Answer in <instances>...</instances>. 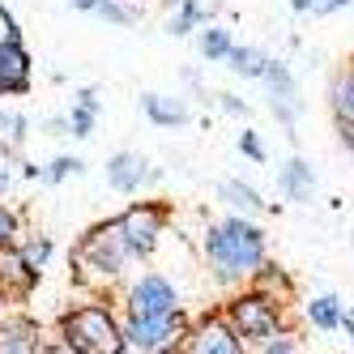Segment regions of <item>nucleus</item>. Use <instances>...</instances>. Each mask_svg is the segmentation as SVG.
<instances>
[{
  "label": "nucleus",
  "mask_w": 354,
  "mask_h": 354,
  "mask_svg": "<svg viewBox=\"0 0 354 354\" xmlns=\"http://www.w3.org/2000/svg\"><path fill=\"white\" fill-rule=\"evenodd\" d=\"M342 137H346V145L354 149V120H342Z\"/></svg>",
  "instance_id": "obj_28"
},
{
  "label": "nucleus",
  "mask_w": 354,
  "mask_h": 354,
  "mask_svg": "<svg viewBox=\"0 0 354 354\" xmlns=\"http://www.w3.org/2000/svg\"><path fill=\"white\" fill-rule=\"evenodd\" d=\"M30 277H35V269L26 265V257H17V252H5V248H0V290L21 295V290L30 286Z\"/></svg>",
  "instance_id": "obj_10"
},
{
  "label": "nucleus",
  "mask_w": 354,
  "mask_h": 354,
  "mask_svg": "<svg viewBox=\"0 0 354 354\" xmlns=\"http://www.w3.org/2000/svg\"><path fill=\"white\" fill-rule=\"evenodd\" d=\"M129 252L133 248H129V239H124L120 222H115V226H103V231L90 235V243L82 252V265H94V269H103V273H120V265H124Z\"/></svg>",
  "instance_id": "obj_3"
},
{
  "label": "nucleus",
  "mask_w": 354,
  "mask_h": 354,
  "mask_svg": "<svg viewBox=\"0 0 354 354\" xmlns=\"http://www.w3.org/2000/svg\"><path fill=\"white\" fill-rule=\"evenodd\" d=\"M26 86H30V60H26V52L17 47V39L0 43V90L21 94Z\"/></svg>",
  "instance_id": "obj_8"
},
{
  "label": "nucleus",
  "mask_w": 354,
  "mask_h": 354,
  "mask_svg": "<svg viewBox=\"0 0 354 354\" xmlns=\"http://www.w3.org/2000/svg\"><path fill=\"white\" fill-rule=\"evenodd\" d=\"M167 312H175V290L162 277H145L133 290V316H167Z\"/></svg>",
  "instance_id": "obj_7"
},
{
  "label": "nucleus",
  "mask_w": 354,
  "mask_h": 354,
  "mask_svg": "<svg viewBox=\"0 0 354 354\" xmlns=\"http://www.w3.org/2000/svg\"><path fill=\"white\" fill-rule=\"evenodd\" d=\"M222 196H231V205H243V209H261V196L243 188V184H222Z\"/></svg>",
  "instance_id": "obj_18"
},
{
  "label": "nucleus",
  "mask_w": 354,
  "mask_h": 354,
  "mask_svg": "<svg viewBox=\"0 0 354 354\" xmlns=\"http://www.w3.org/2000/svg\"><path fill=\"white\" fill-rule=\"evenodd\" d=\"M312 324H320V328H337L342 324V312H337V299H316L312 303Z\"/></svg>",
  "instance_id": "obj_16"
},
{
  "label": "nucleus",
  "mask_w": 354,
  "mask_h": 354,
  "mask_svg": "<svg viewBox=\"0 0 354 354\" xmlns=\"http://www.w3.org/2000/svg\"><path fill=\"white\" fill-rule=\"evenodd\" d=\"M158 226H162V214L149 209V205H133L129 214L120 218V231H124V239H129L133 252H149V248H154Z\"/></svg>",
  "instance_id": "obj_6"
},
{
  "label": "nucleus",
  "mask_w": 354,
  "mask_h": 354,
  "mask_svg": "<svg viewBox=\"0 0 354 354\" xmlns=\"http://www.w3.org/2000/svg\"><path fill=\"white\" fill-rule=\"evenodd\" d=\"M201 52H205L209 60H222L226 52H231V39H226V30H205V39H201Z\"/></svg>",
  "instance_id": "obj_17"
},
{
  "label": "nucleus",
  "mask_w": 354,
  "mask_h": 354,
  "mask_svg": "<svg viewBox=\"0 0 354 354\" xmlns=\"http://www.w3.org/2000/svg\"><path fill=\"white\" fill-rule=\"evenodd\" d=\"M145 111H149V120H158V124H184L188 120L184 103H167L162 94H145Z\"/></svg>",
  "instance_id": "obj_15"
},
{
  "label": "nucleus",
  "mask_w": 354,
  "mask_h": 354,
  "mask_svg": "<svg viewBox=\"0 0 354 354\" xmlns=\"http://www.w3.org/2000/svg\"><path fill=\"white\" fill-rule=\"evenodd\" d=\"M64 333H68V346L82 350V354H115V350H124V333L115 328V320L103 308L73 312L64 320Z\"/></svg>",
  "instance_id": "obj_2"
},
{
  "label": "nucleus",
  "mask_w": 354,
  "mask_h": 354,
  "mask_svg": "<svg viewBox=\"0 0 354 354\" xmlns=\"http://www.w3.org/2000/svg\"><path fill=\"white\" fill-rule=\"evenodd\" d=\"M90 124H94V107L82 103L77 111H73V133H77V137H90Z\"/></svg>",
  "instance_id": "obj_21"
},
{
  "label": "nucleus",
  "mask_w": 354,
  "mask_h": 354,
  "mask_svg": "<svg viewBox=\"0 0 354 354\" xmlns=\"http://www.w3.org/2000/svg\"><path fill=\"white\" fill-rule=\"evenodd\" d=\"M205 252H209V265L218 269V277H243V273H257L265 261V243L261 231L248 222H222L205 235Z\"/></svg>",
  "instance_id": "obj_1"
},
{
  "label": "nucleus",
  "mask_w": 354,
  "mask_h": 354,
  "mask_svg": "<svg viewBox=\"0 0 354 354\" xmlns=\"http://www.w3.org/2000/svg\"><path fill=\"white\" fill-rule=\"evenodd\" d=\"M192 21H201V9H196V5H184V9H180V17H171V30H175V35H184Z\"/></svg>",
  "instance_id": "obj_22"
},
{
  "label": "nucleus",
  "mask_w": 354,
  "mask_h": 354,
  "mask_svg": "<svg viewBox=\"0 0 354 354\" xmlns=\"http://www.w3.org/2000/svg\"><path fill=\"white\" fill-rule=\"evenodd\" d=\"M196 354H235L239 350V342L231 337V328L226 324H218V320H209V324H201L196 333H192V342H188Z\"/></svg>",
  "instance_id": "obj_9"
},
{
  "label": "nucleus",
  "mask_w": 354,
  "mask_h": 354,
  "mask_svg": "<svg viewBox=\"0 0 354 354\" xmlns=\"http://www.w3.org/2000/svg\"><path fill=\"white\" fill-rule=\"evenodd\" d=\"M5 188H9V175H5V171H0V192H5Z\"/></svg>",
  "instance_id": "obj_30"
},
{
  "label": "nucleus",
  "mask_w": 354,
  "mask_h": 354,
  "mask_svg": "<svg viewBox=\"0 0 354 354\" xmlns=\"http://www.w3.org/2000/svg\"><path fill=\"white\" fill-rule=\"evenodd\" d=\"M77 167H82V162H73V158H60L52 171H47V180H64V175H68V171H77Z\"/></svg>",
  "instance_id": "obj_25"
},
{
  "label": "nucleus",
  "mask_w": 354,
  "mask_h": 354,
  "mask_svg": "<svg viewBox=\"0 0 354 354\" xmlns=\"http://www.w3.org/2000/svg\"><path fill=\"white\" fill-rule=\"evenodd\" d=\"M282 188H286L295 201H312V188H316V180H312V167L295 158V162L282 171Z\"/></svg>",
  "instance_id": "obj_13"
},
{
  "label": "nucleus",
  "mask_w": 354,
  "mask_h": 354,
  "mask_svg": "<svg viewBox=\"0 0 354 354\" xmlns=\"http://www.w3.org/2000/svg\"><path fill=\"white\" fill-rule=\"evenodd\" d=\"M226 56H231V68L243 73V77H265V64H269V60L257 52V47H231Z\"/></svg>",
  "instance_id": "obj_14"
},
{
  "label": "nucleus",
  "mask_w": 354,
  "mask_h": 354,
  "mask_svg": "<svg viewBox=\"0 0 354 354\" xmlns=\"http://www.w3.org/2000/svg\"><path fill=\"white\" fill-rule=\"evenodd\" d=\"M231 324L239 328L243 337H269V333H273V324H277L273 303H269V299H261V295L231 303Z\"/></svg>",
  "instance_id": "obj_5"
},
{
  "label": "nucleus",
  "mask_w": 354,
  "mask_h": 354,
  "mask_svg": "<svg viewBox=\"0 0 354 354\" xmlns=\"http://www.w3.org/2000/svg\"><path fill=\"white\" fill-rule=\"evenodd\" d=\"M47 252H52V243H47V239H39V243H30V248H26V265H30L35 273H39V265L47 261Z\"/></svg>",
  "instance_id": "obj_23"
},
{
  "label": "nucleus",
  "mask_w": 354,
  "mask_h": 354,
  "mask_svg": "<svg viewBox=\"0 0 354 354\" xmlns=\"http://www.w3.org/2000/svg\"><path fill=\"white\" fill-rule=\"evenodd\" d=\"M39 328L30 320H9V324H0V350H35L39 342Z\"/></svg>",
  "instance_id": "obj_12"
},
{
  "label": "nucleus",
  "mask_w": 354,
  "mask_h": 354,
  "mask_svg": "<svg viewBox=\"0 0 354 354\" xmlns=\"http://www.w3.org/2000/svg\"><path fill=\"white\" fill-rule=\"evenodd\" d=\"M239 145H243V149H248V154H252V158H257V162L265 158V149H261V141H257V137H252V133H243V141H239Z\"/></svg>",
  "instance_id": "obj_26"
},
{
  "label": "nucleus",
  "mask_w": 354,
  "mask_h": 354,
  "mask_svg": "<svg viewBox=\"0 0 354 354\" xmlns=\"http://www.w3.org/2000/svg\"><path fill=\"white\" fill-rule=\"evenodd\" d=\"M107 180L120 188V192H133L141 180H145V162L137 154H115L111 167H107Z\"/></svg>",
  "instance_id": "obj_11"
},
{
  "label": "nucleus",
  "mask_w": 354,
  "mask_h": 354,
  "mask_svg": "<svg viewBox=\"0 0 354 354\" xmlns=\"http://www.w3.org/2000/svg\"><path fill=\"white\" fill-rule=\"evenodd\" d=\"M73 5H77V9H94V5H98V0H73Z\"/></svg>",
  "instance_id": "obj_29"
},
{
  "label": "nucleus",
  "mask_w": 354,
  "mask_h": 354,
  "mask_svg": "<svg viewBox=\"0 0 354 354\" xmlns=\"http://www.w3.org/2000/svg\"><path fill=\"white\" fill-rule=\"evenodd\" d=\"M94 9H98V13H103V17H111V21H133V17H129V13H124L120 5H111V0H98V5H94Z\"/></svg>",
  "instance_id": "obj_24"
},
{
  "label": "nucleus",
  "mask_w": 354,
  "mask_h": 354,
  "mask_svg": "<svg viewBox=\"0 0 354 354\" xmlns=\"http://www.w3.org/2000/svg\"><path fill=\"white\" fill-rule=\"evenodd\" d=\"M175 337H180V320H175V312H167V316H133L129 333H124V346H133V350H162Z\"/></svg>",
  "instance_id": "obj_4"
},
{
  "label": "nucleus",
  "mask_w": 354,
  "mask_h": 354,
  "mask_svg": "<svg viewBox=\"0 0 354 354\" xmlns=\"http://www.w3.org/2000/svg\"><path fill=\"white\" fill-rule=\"evenodd\" d=\"M13 235V214H5V209H0V243H5Z\"/></svg>",
  "instance_id": "obj_27"
},
{
  "label": "nucleus",
  "mask_w": 354,
  "mask_h": 354,
  "mask_svg": "<svg viewBox=\"0 0 354 354\" xmlns=\"http://www.w3.org/2000/svg\"><path fill=\"white\" fill-rule=\"evenodd\" d=\"M333 98H337V111H342L346 120H354V73H350V77H342V82H337Z\"/></svg>",
  "instance_id": "obj_20"
},
{
  "label": "nucleus",
  "mask_w": 354,
  "mask_h": 354,
  "mask_svg": "<svg viewBox=\"0 0 354 354\" xmlns=\"http://www.w3.org/2000/svg\"><path fill=\"white\" fill-rule=\"evenodd\" d=\"M350 0H295V9L299 13H312V17H324V13H337V9H346Z\"/></svg>",
  "instance_id": "obj_19"
}]
</instances>
